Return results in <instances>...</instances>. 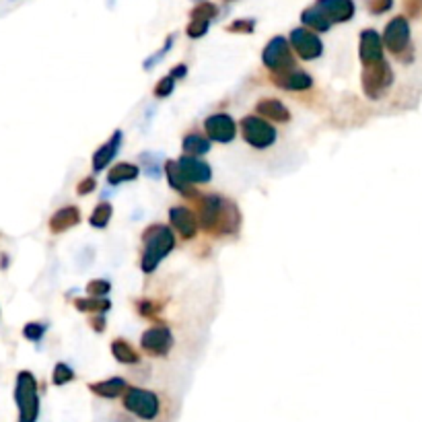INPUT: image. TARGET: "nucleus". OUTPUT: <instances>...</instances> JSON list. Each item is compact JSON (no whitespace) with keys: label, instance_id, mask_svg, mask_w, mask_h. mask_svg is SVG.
Wrapping results in <instances>:
<instances>
[{"label":"nucleus","instance_id":"7ed1b4c3","mask_svg":"<svg viewBox=\"0 0 422 422\" xmlns=\"http://www.w3.org/2000/svg\"><path fill=\"white\" fill-rule=\"evenodd\" d=\"M15 402L19 408V422H37L40 418V392L31 371H21L15 385Z\"/></svg>","mask_w":422,"mask_h":422},{"label":"nucleus","instance_id":"412c9836","mask_svg":"<svg viewBox=\"0 0 422 422\" xmlns=\"http://www.w3.org/2000/svg\"><path fill=\"white\" fill-rule=\"evenodd\" d=\"M119 144H122V132H116L110 141L105 142L103 146L97 148V153L93 155V169L95 171H103L107 165L114 161V157L119 151Z\"/></svg>","mask_w":422,"mask_h":422},{"label":"nucleus","instance_id":"393cba45","mask_svg":"<svg viewBox=\"0 0 422 422\" xmlns=\"http://www.w3.org/2000/svg\"><path fill=\"white\" fill-rule=\"evenodd\" d=\"M184 151L189 157H200L206 155L211 151V141L206 136H202L200 132H189L184 139Z\"/></svg>","mask_w":422,"mask_h":422},{"label":"nucleus","instance_id":"5701e85b","mask_svg":"<svg viewBox=\"0 0 422 422\" xmlns=\"http://www.w3.org/2000/svg\"><path fill=\"white\" fill-rule=\"evenodd\" d=\"M301 23L305 25L307 29H311V31H320V33H324V31H329V27H332V21H329L328 17L313 4V6H309L305 8L303 13H301Z\"/></svg>","mask_w":422,"mask_h":422},{"label":"nucleus","instance_id":"4be33fe9","mask_svg":"<svg viewBox=\"0 0 422 422\" xmlns=\"http://www.w3.org/2000/svg\"><path fill=\"white\" fill-rule=\"evenodd\" d=\"M139 175H141L139 165L117 163L110 169V173H107V182H110V186H119V184H124V182H134Z\"/></svg>","mask_w":422,"mask_h":422},{"label":"nucleus","instance_id":"bb28decb","mask_svg":"<svg viewBox=\"0 0 422 422\" xmlns=\"http://www.w3.org/2000/svg\"><path fill=\"white\" fill-rule=\"evenodd\" d=\"M112 214H114L112 204H110V202H101V204H97V206H95V211L93 214H91V218H89V223L93 225L95 229H105V227L110 225V221H112Z\"/></svg>","mask_w":422,"mask_h":422},{"label":"nucleus","instance_id":"cd10ccee","mask_svg":"<svg viewBox=\"0 0 422 422\" xmlns=\"http://www.w3.org/2000/svg\"><path fill=\"white\" fill-rule=\"evenodd\" d=\"M216 15H218V8H216V4H212V2H200V4H196V6L192 8V13H189L192 21H206V23H211Z\"/></svg>","mask_w":422,"mask_h":422},{"label":"nucleus","instance_id":"2eb2a0df","mask_svg":"<svg viewBox=\"0 0 422 422\" xmlns=\"http://www.w3.org/2000/svg\"><path fill=\"white\" fill-rule=\"evenodd\" d=\"M180 169H182V173H184V177L188 180L192 186H196V184H209L212 177V169L211 165L204 163V161H200L198 157H189V155H184L180 161Z\"/></svg>","mask_w":422,"mask_h":422},{"label":"nucleus","instance_id":"4c0bfd02","mask_svg":"<svg viewBox=\"0 0 422 422\" xmlns=\"http://www.w3.org/2000/svg\"><path fill=\"white\" fill-rule=\"evenodd\" d=\"M171 46H173V35H169V37H167V42H165L163 49H159V52H157V54H155V56H153V58H151L148 62H144V69H153V66H155V62H157L159 58H163L165 54L169 52V47H171Z\"/></svg>","mask_w":422,"mask_h":422},{"label":"nucleus","instance_id":"39448f33","mask_svg":"<svg viewBox=\"0 0 422 422\" xmlns=\"http://www.w3.org/2000/svg\"><path fill=\"white\" fill-rule=\"evenodd\" d=\"M383 46L387 47L399 62H410L412 60V46H410V23L404 15L394 17L389 23L385 25L383 31Z\"/></svg>","mask_w":422,"mask_h":422},{"label":"nucleus","instance_id":"c9c22d12","mask_svg":"<svg viewBox=\"0 0 422 422\" xmlns=\"http://www.w3.org/2000/svg\"><path fill=\"white\" fill-rule=\"evenodd\" d=\"M367 4H369V11L373 15H383L394 6V0H369Z\"/></svg>","mask_w":422,"mask_h":422},{"label":"nucleus","instance_id":"f03ea898","mask_svg":"<svg viewBox=\"0 0 422 422\" xmlns=\"http://www.w3.org/2000/svg\"><path fill=\"white\" fill-rule=\"evenodd\" d=\"M142 245H144V252L141 258V268L142 272L151 274L159 268L161 259L173 252L175 235L167 225H151L142 233Z\"/></svg>","mask_w":422,"mask_h":422},{"label":"nucleus","instance_id":"dca6fc26","mask_svg":"<svg viewBox=\"0 0 422 422\" xmlns=\"http://www.w3.org/2000/svg\"><path fill=\"white\" fill-rule=\"evenodd\" d=\"M272 83L276 87H281L284 91H307L313 87V78L307 74L305 71H288V72H281V74H270Z\"/></svg>","mask_w":422,"mask_h":422},{"label":"nucleus","instance_id":"473e14b6","mask_svg":"<svg viewBox=\"0 0 422 422\" xmlns=\"http://www.w3.org/2000/svg\"><path fill=\"white\" fill-rule=\"evenodd\" d=\"M173 89H175V78L169 74V76H165V78H161V81L155 85V95H157L159 99H163V97H169V95L173 93Z\"/></svg>","mask_w":422,"mask_h":422},{"label":"nucleus","instance_id":"4468645a","mask_svg":"<svg viewBox=\"0 0 422 422\" xmlns=\"http://www.w3.org/2000/svg\"><path fill=\"white\" fill-rule=\"evenodd\" d=\"M315 6L328 17L332 25L334 23H346L354 17V0H317Z\"/></svg>","mask_w":422,"mask_h":422},{"label":"nucleus","instance_id":"f257e3e1","mask_svg":"<svg viewBox=\"0 0 422 422\" xmlns=\"http://www.w3.org/2000/svg\"><path fill=\"white\" fill-rule=\"evenodd\" d=\"M198 221L200 227L214 237H231L237 235L241 216L231 200L221 194H202L198 200Z\"/></svg>","mask_w":422,"mask_h":422},{"label":"nucleus","instance_id":"7c9ffc66","mask_svg":"<svg viewBox=\"0 0 422 422\" xmlns=\"http://www.w3.org/2000/svg\"><path fill=\"white\" fill-rule=\"evenodd\" d=\"M47 332L46 324H40V322H31V324H27L23 328V336L27 340H31V342H40L42 338H44V334Z\"/></svg>","mask_w":422,"mask_h":422},{"label":"nucleus","instance_id":"f3484780","mask_svg":"<svg viewBox=\"0 0 422 422\" xmlns=\"http://www.w3.org/2000/svg\"><path fill=\"white\" fill-rule=\"evenodd\" d=\"M165 175H167L169 186L175 189V192H180L184 198L198 200V198L202 196V194H198L196 189L192 188V184H189L188 180L184 177V173H182V169H180L177 161H167V163H165Z\"/></svg>","mask_w":422,"mask_h":422},{"label":"nucleus","instance_id":"e433bc0d","mask_svg":"<svg viewBox=\"0 0 422 422\" xmlns=\"http://www.w3.org/2000/svg\"><path fill=\"white\" fill-rule=\"evenodd\" d=\"M404 8H406L408 17H421L422 0H404Z\"/></svg>","mask_w":422,"mask_h":422},{"label":"nucleus","instance_id":"9d476101","mask_svg":"<svg viewBox=\"0 0 422 422\" xmlns=\"http://www.w3.org/2000/svg\"><path fill=\"white\" fill-rule=\"evenodd\" d=\"M291 47L303 60H317L324 54L322 40L307 27H297L291 31Z\"/></svg>","mask_w":422,"mask_h":422},{"label":"nucleus","instance_id":"20e7f679","mask_svg":"<svg viewBox=\"0 0 422 422\" xmlns=\"http://www.w3.org/2000/svg\"><path fill=\"white\" fill-rule=\"evenodd\" d=\"M124 408L141 421H157L161 416V398L136 385H130L124 394Z\"/></svg>","mask_w":422,"mask_h":422},{"label":"nucleus","instance_id":"79ce46f5","mask_svg":"<svg viewBox=\"0 0 422 422\" xmlns=\"http://www.w3.org/2000/svg\"><path fill=\"white\" fill-rule=\"evenodd\" d=\"M116 422H134L132 418H128V416H116Z\"/></svg>","mask_w":422,"mask_h":422},{"label":"nucleus","instance_id":"b1692460","mask_svg":"<svg viewBox=\"0 0 422 422\" xmlns=\"http://www.w3.org/2000/svg\"><path fill=\"white\" fill-rule=\"evenodd\" d=\"M112 354L116 356V361H119L122 365H139L141 363V354L124 338H117V340L112 342Z\"/></svg>","mask_w":422,"mask_h":422},{"label":"nucleus","instance_id":"c85d7f7f","mask_svg":"<svg viewBox=\"0 0 422 422\" xmlns=\"http://www.w3.org/2000/svg\"><path fill=\"white\" fill-rule=\"evenodd\" d=\"M72 379H74V371L66 363H58L54 367V373H52V383L54 385H66V383H71Z\"/></svg>","mask_w":422,"mask_h":422},{"label":"nucleus","instance_id":"0eeeda50","mask_svg":"<svg viewBox=\"0 0 422 422\" xmlns=\"http://www.w3.org/2000/svg\"><path fill=\"white\" fill-rule=\"evenodd\" d=\"M241 128V136L243 141L247 142L250 146L258 148V151H264L268 146H272L276 142V128L259 116H245L241 119L239 124Z\"/></svg>","mask_w":422,"mask_h":422},{"label":"nucleus","instance_id":"ddd939ff","mask_svg":"<svg viewBox=\"0 0 422 422\" xmlns=\"http://www.w3.org/2000/svg\"><path fill=\"white\" fill-rule=\"evenodd\" d=\"M169 221H171V227L180 233L182 239H194L198 233V227H200L198 216L194 214V211H189L188 206H173L169 211Z\"/></svg>","mask_w":422,"mask_h":422},{"label":"nucleus","instance_id":"72a5a7b5","mask_svg":"<svg viewBox=\"0 0 422 422\" xmlns=\"http://www.w3.org/2000/svg\"><path fill=\"white\" fill-rule=\"evenodd\" d=\"M256 21L254 19H237L231 25H227V31L231 33H254Z\"/></svg>","mask_w":422,"mask_h":422},{"label":"nucleus","instance_id":"a19ab883","mask_svg":"<svg viewBox=\"0 0 422 422\" xmlns=\"http://www.w3.org/2000/svg\"><path fill=\"white\" fill-rule=\"evenodd\" d=\"M186 72H188V66H186V64H180V66H175V69L171 71V76H173V78H184Z\"/></svg>","mask_w":422,"mask_h":422},{"label":"nucleus","instance_id":"6ab92c4d","mask_svg":"<svg viewBox=\"0 0 422 422\" xmlns=\"http://www.w3.org/2000/svg\"><path fill=\"white\" fill-rule=\"evenodd\" d=\"M128 387H130V385H128V381H126L124 377H110V379H105V381H97V383H91V385H89V389L93 392L95 396L105 399H114L124 396V394L128 392Z\"/></svg>","mask_w":422,"mask_h":422},{"label":"nucleus","instance_id":"a878e982","mask_svg":"<svg viewBox=\"0 0 422 422\" xmlns=\"http://www.w3.org/2000/svg\"><path fill=\"white\" fill-rule=\"evenodd\" d=\"M74 307L78 309V311H83V313H93V315H105V311H110V299L107 297H103V299H99V297H85V299H76L74 301Z\"/></svg>","mask_w":422,"mask_h":422},{"label":"nucleus","instance_id":"c756f323","mask_svg":"<svg viewBox=\"0 0 422 422\" xmlns=\"http://www.w3.org/2000/svg\"><path fill=\"white\" fill-rule=\"evenodd\" d=\"M110 291H112V282L103 281V279H97V281H91L87 284V295H89V297H99V299H103V297L110 295Z\"/></svg>","mask_w":422,"mask_h":422},{"label":"nucleus","instance_id":"6e6552de","mask_svg":"<svg viewBox=\"0 0 422 422\" xmlns=\"http://www.w3.org/2000/svg\"><path fill=\"white\" fill-rule=\"evenodd\" d=\"M262 62L272 74H281V72L295 71V56H293V47L284 40V37H272L268 42V46L262 52Z\"/></svg>","mask_w":422,"mask_h":422},{"label":"nucleus","instance_id":"58836bf2","mask_svg":"<svg viewBox=\"0 0 422 422\" xmlns=\"http://www.w3.org/2000/svg\"><path fill=\"white\" fill-rule=\"evenodd\" d=\"M95 188H97V182H95L93 177H85V180H81V184L76 186V192H78V196H87V194H91Z\"/></svg>","mask_w":422,"mask_h":422},{"label":"nucleus","instance_id":"423d86ee","mask_svg":"<svg viewBox=\"0 0 422 422\" xmlns=\"http://www.w3.org/2000/svg\"><path fill=\"white\" fill-rule=\"evenodd\" d=\"M394 69L389 66L387 60H381L377 64L365 66L363 74H361V85L363 91L369 99H381L383 95L387 93L394 85Z\"/></svg>","mask_w":422,"mask_h":422},{"label":"nucleus","instance_id":"2f4dec72","mask_svg":"<svg viewBox=\"0 0 422 422\" xmlns=\"http://www.w3.org/2000/svg\"><path fill=\"white\" fill-rule=\"evenodd\" d=\"M136 309L144 317H157L161 313V303H157L153 299H142V301L136 303Z\"/></svg>","mask_w":422,"mask_h":422},{"label":"nucleus","instance_id":"ea45409f","mask_svg":"<svg viewBox=\"0 0 422 422\" xmlns=\"http://www.w3.org/2000/svg\"><path fill=\"white\" fill-rule=\"evenodd\" d=\"M89 324L93 326L95 332H103V329H105V317H103V315H93V317L89 320Z\"/></svg>","mask_w":422,"mask_h":422},{"label":"nucleus","instance_id":"aec40b11","mask_svg":"<svg viewBox=\"0 0 422 422\" xmlns=\"http://www.w3.org/2000/svg\"><path fill=\"white\" fill-rule=\"evenodd\" d=\"M81 223V211L76 206H66L54 212V216L49 218V231L52 233H64L72 227H76Z\"/></svg>","mask_w":422,"mask_h":422},{"label":"nucleus","instance_id":"f704fd0d","mask_svg":"<svg viewBox=\"0 0 422 422\" xmlns=\"http://www.w3.org/2000/svg\"><path fill=\"white\" fill-rule=\"evenodd\" d=\"M209 25L211 23H206V21H189L186 33H188L192 40H198V37L206 35V31H209Z\"/></svg>","mask_w":422,"mask_h":422},{"label":"nucleus","instance_id":"f8f14e48","mask_svg":"<svg viewBox=\"0 0 422 422\" xmlns=\"http://www.w3.org/2000/svg\"><path fill=\"white\" fill-rule=\"evenodd\" d=\"M383 37L377 33L375 29H365L361 33V44H358V58L365 66H371L383 60Z\"/></svg>","mask_w":422,"mask_h":422},{"label":"nucleus","instance_id":"9b49d317","mask_svg":"<svg viewBox=\"0 0 422 422\" xmlns=\"http://www.w3.org/2000/svg\"><path fill=\"white\" fill-rule=\"evenodd\" d=\"M204 130H206V136L211 141L227 144V142L233 141L235 134H237V124L229 114H212L204 122Z\"/></svg>","mask_w":422,"mask_h":422},{"label":"nucleus","instance_id":"a211bd4d","mask_svg":"<svg viewBox=\"0 0 422 422\" xmlns=\"http://www.w3.org/2000/svg\"><path fill=\"white\" fill-rule=\"evenodd\" d=\"M256 112L259 117L268 119V122H276V124H286L291 119V112L286 110V105L279 101L276 97H264L259 99L256 105Z\"/></svg>","mask_w":422,"mask_h":422},{"label":"nucleus","instance_id":"1a4fd4ad","mask_svg":"<svg viewBox=\"0 0 422 422\" xmlns=\"http://www.w3.org/2000/svg\"><path fill=\"white\" fill-rule=\"evenodd\" d=\"M173 344H175L173 332L167 326H153L146 329L141 338L142 351L148 356H167L173 348Z\"/></svg>","mask_w":422,"mask_h":422}]
</instances>
